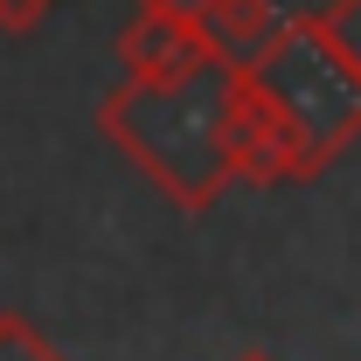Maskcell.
<instances>
[{
    "instance_id": "obj_1",
    "label": "cell",
    "mask_w": 361,
    "mask_h": 361,
    "mask_svg": "<svg viewBox=\"0 0 361 361\" xmlns=\"http://www.w3.org/2000/svg\"><path fill=\"white\" fill-rule=\"evenodd\" d=\"M97 133L111 139L139 174L180 209H209L229 188L223 153V63L180 77V84H126L97 104Z\"/></svg>"
},
{
    "instance_id": "obj_2",
    "label": "cell",
    "mask_w": 361,
    "mask_h": 361,
    "mask_svg": "<svg viewBox=\"0 0 361 361\" xmlns=\"http://www.w3.org/2000/svg\"><path fill=\"white\" fill-rule=\"evenodd\" d=\"M243 70L271 90V104L285 111V126H292V139H299L292 180L326 174V167L361 139V77H348V70L319 49V35H313L306 14L278 21Z\"/></svg>"
},
{
    "instance_id": "obj_3",
    "label": "cell",
    "mask_w": 361,
    "mask_h": 361,
    "mask_svg": "<svg viewBox=\"0 0 361 361\" xmlns=\"http://www.w3.org/2000/svg\"><path fill=\"white\" fill-rule=\"evenodd\" d=\"M223 153H229V180H292L299 139L243 63H223Z\"/></svg>"
},
{
    "instance_id": "obj_4",
    "label": "cell",
    "mask_w": 361,
    "mask_h": 361,
    "mask_svg": "<svg viewBox=\"0 0 361 361\" xmlns=\"http://www.w3.org/2000/svg\"><path fill=\"white\" fill-rule=\"evenodd\" d=\"M111 49H118V70L133 84H180L209 63H229L202 21H180V14H160V7H139Z\"/></svg>"
},
{
    "instance_id": "obj_5",
    "label": "cell",
    "mask_w": 361,
    "mask_h": 361,
    "mask_svg": "<svg viewBox=\"0 0 361 361\" xmlns=\"http://www.w3.org/2000/svg\"><path fill=\"white\" fill-rule=\"evenodd\" d=\"M202 28L216 35V49H223L229 63H250V56H257V42L278 28V7H271V0H209Z\"/></svg>"
},
{
    "instance_id": "obj_6",
    "label": "cell",
    "mask_w": 361,
    "mask_h": 361,
    "mask_svg": "<svg viewBox=\"0 0 361 361\" xmlns=\"http://www.w3.org/2000/svg\"><path fill=\"white\" fill-rule=\"evenodd\" d=\"M306 21H313L319 49H326L348 77H361V0H326L319 14H306Z\"/></svg>"
},
{
    "instance_id": "obj_7",
    "label": "cell",
    "mask_w": 361,
    "mask_h": 361,
    "mask_svg": "<svg viewBox=\"0 0 361 361\" xmlns=\"http://www.w3.org/2000/svg\"><path fill=\"white\" fill-rule=\"evenodd\" d=\"M0 361H63V355L42 341V326H35V319L0 313Z\"/></svg>"
},
{
    "instance_id": "obj_8",
    "label": "cell",
    "mask_w": 361,
    "mask_h": 361,
    "mask_svg": "<svg viewBox=\"0 0 361 361\" xmlns=\"http://www.w3.org/2000/svg\"><path fill=\"white\" fill-rule=\"evenodd\" d=\"M42 21H49V0H0V35L28 42V35H35Z\"/></svg>"
},
{
    "instance_id": "obj_9",
    "label": "cell",
    "mask_w": 361,
    "mask_h": 361,
    "mask_svg": "<svg viewBox=\"0 0 361 361\" xmlns=\"http://www.w3.org/2000/svg\"><path fill=\"white\" fill-rule=\"evenodd\" d=\"M139 7H160V14H180V21H202L209 0H139Z\"/></svg>"
},
{
    "instance_id": "obj_10",
    "label": "cell",
    "mask_w": 361,
    "mask_h": 361,
    "mask_svg": "<svg viewBox=\"0 0 361 361\" xmlns=\"http://www.w3.org/2000/svg\"><path fill=\"white\" fill-rule=\"evenodd\" d=\"M236 361H278V355H264V348H243V355H236Z\"/></svg>"
}]
</instances>
